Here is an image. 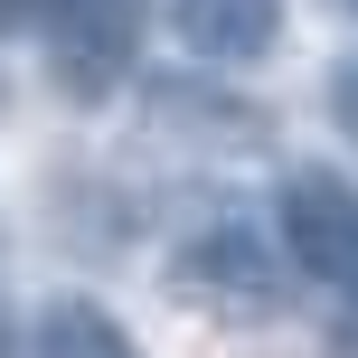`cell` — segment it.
Wrapping results in <instances>:
<instances>
[{"label": "cell", "mask_w": 358, "mask_h": 358, "mask_svg": "<svg viewBox=\"0 0 358 358\" xmlns=\"http://www.w3.org/2000/svg\"><path fill=\"white\" fill-rule=\"evenodd\" d=\"M170 292H179V302H208V311H273V302H283V283H273L264 245H255L245 227L189 236V255L170 264Z\"/></svg>", "instance_id": "3957f363"}, {"label": "cell", "mask_w": 358, "mask_h": 358, "mask_svg": "<svg viewBox=\"0 0 358 358\" xmlns=\"http://www.w3.org/2000/svg\"><path fill=\"white\" fill-rule=\"evenodd\" d=\"M132 48H142V10L132 0H48V66H57V85L76 104L123 85Z\"/></svg>", "instance_id": "7a4b0ae2"}, {"label": "cell", "mask_w": 358, "mask_h": 358, "mask_svg": "<svg viewBox=\"0 0 358 358\" xmlns=\"http://www.w3.org/2000/svg\"><path fill=\"white\" fill-rule=\"evenodd\" d=\"M273 227H283L292 264H302L321 292L358 302V189L340 170H292L283 198H273Z\"/></svg>", "instance_id": "6da1fadb"}, {"label": "cell", "mask_w": 358, "mask_h": 358, "mask_svg": "<svg viewBox=\"0 0 358 358\" xmlns=\"http://www.w3.org/2000/svg\"><path fill=\"white\" fill-rule=\"evenodd\" d=\"M0 358H29V349H0Z\"/></svg>", "instance_id": "52a82bcc"}, {"label": "cell", "mask_w": 358, "mask_h": 358, "mask_svg": "<svg viewBox=\"0 0 358 358\" xmlns=\"http://www.w3.org/2000/svg\"><path fill=\"white\" fill-rule=\"evenodd\" d=\"M38 358H142L123 321H113L104 302H85V292H66V302L38 311Z\"/></svg>", "instance_id": "5b68a950"}, {"label": "cell", "mask_w": 358, "mask_h": 358, "mask_svg": "<svg viewBox=\"0 0 358 358\" xmlns=\"http://www.w3.org/2000/svg\"><path fill=\"white\" fill-rule=\"evenodd\" d=\"M330 113H340V132L358 142V57H349L340 76H330Z\"/></svg>", "instance_id": "8992f818"}, {"label": "cell", "mask_w": 358, "mask_h": 358, "mask_svg": "<svg viewBox=\"0 0 358 358\" xmlns=\"http://www.w3.org/2000/svg\"><path fill=\"white\" fill-rule=\"evenodd\" d=\"M340 10H358V0H340Z\"/></svg>", "instance_id": "ba28073f"}, {"label": "cell", "mask_w": 358, "mask_h": 358, "mask_svg": "<svg viewBox=\"0 0 358 358\" xmlns=\"http://www.w3.org/2000/svg\"><path fill=\"white\" fill-rule=\"evenodd\" d=\"M170 38L198 66H255L283 38V0H170Z\"/></svg>", "instance_id": "277c9868"}]
</instances>
